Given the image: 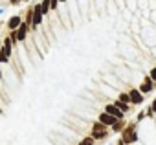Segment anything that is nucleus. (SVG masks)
<instances>
[{
    "instance_id": "1",
    "label": "nucleus",
    "mask_w": 156,
    "mask_h": 145,
    "mask_svg": "<svg viewBox=\"0 0 156 145\" xmlns=\"http://www.w3.org/2000/svg\"><path fill=\"white\" fill-rule=\"evenodd\" d=\"M9 53H11V41L8 39L6 41V46L2 48V51H0V62H6L8 57H9Z\"/></svg>"
},
{
    "instance_id": "2",
    "label": "nucleus",
    "mask_w": 156,
    "mask_h": 145,
    "mask_svg": "<svg viewBox=\"0 0 156 145\" xmlns=\"http://www.w3.org/2000/svg\"><path fill=\"white\" fill-rule=\"evenodd\" d=\"M107 130H105V123H96L94 125V138H105Z\"/></svg>"
},
{
    "instance_id": "3",
    "label": "nucleus",
    "mask_w": 156,
    "mask_h": 145,
    "mask_svg": "<svg viewBox=\"0 0 156 145\" xmlns=\"http://www.w3.org/2000/svg\"><path fill=\"white\" fill-rule=\"evenodd\" d=\"M99 121H101V123H105V125H114V123L118 121V118L107 112V114H101V118H99Z\"/></svg>"
},
{
    "instance_id": "4",
    "label": "nucleus",
    "mask_w": 156,
    "mask_h": 145,
    "mask_svg": "<svg viewBox=\"0 0 156 145\" xmlns=\"http://www.w3.org/2000/svg\"><path fill=\"white\" fill-rule=\"evenodd\" d=\"M107 112L112 114V116H116V118H121V116H123V110L118 108V105H116V107H114V105H108V107H107Z\"/></svg>"
},
{
    "instance_id": "5",
    "label": "nucleus",
    "mask_w": 156,
    "mask_h": 145,
    "mask_svg": "<svg viewBox=\"0 0 156 145\" xmlns=\"http://www.w3.org/2000/svg\"><path fill=\"white\" fill-rule=\"evenodd\" d=\"M41 20H42V8L37 6L35 8V15H33V24H39Z\"/></svg>"
},
{
    "instance_id": "6",
    "label": "nucleus",
    "mask_w": 156,
    "mask_h": 145,
    "mask_svg": "<svg viewBox=\"0 0 156 145\" xmlns=\"http://www.w3.org/2000/svg\"><path fill=\"white\" fill-rule=\"evenodd\" d=\"M123 141H127V143H130V141H136V132L130 129V130H127L125 132V136H123Z\"/></svg>"
},
{
    "instance_id": "7",
    "label": "nucleus",
    "mask_w": 156,
    "mask_h": 145,
    "mask_svg": "<svg viewBox=\"0 0 156 145\" xmlns=\"http://www.w3.org/2000/svg\"><path fill=\"white\" fill-rule=\"evenodd\" d=\"M26 30H28V26H26V24H20V26H19V31H15L19 41H22V39L26 37Z\"/></svg>"
},
{
    "instance_id": "8",
    "label": "nucleus",
    "mask_w": 156,
    "mask_h": 145,
    "mask_svg": "<svg viewBox=\"0 0 156 145\" xmlns=\"http://www.w3.org/2000/svg\"><path fill=\"white\" fill-rule=\"evenodd\" d=\"M130 101H132V103H141V94H140L138 90H132V92H130Z\"/></svg>"
},
{
    "instance_id": "9",
    "label": "nucleus",
    "mask_w": 156,
    "mask_h": 145,
    "mask_svg": "<svg viewBox=\"0 0 156 145\" xmlns=\"http://www.w3.org/2000/svg\"><path fill=\"white\" fill-rule=\"evenodd\" d=\"M20 24H22V22H20V17H13V19L9 20V28H11V30H17Z\"/></svg>"
},
{
    "instance_id": "10",
    "label": "nucleus",
    "mask_w": 156,
    "mask_h": 145,
    "mask_svg": "<svg viewBox=\"0 0 156 145\" xmlns=\"http://www.w3.org/2000/svg\"><path fill=\"white\" fill-rule=\"evenodd\" d=\"M41 8H42V13H46V11H48V9L51 8V0H44Z\"/></svg>"
},
{
    "instance_id": "11",
    "label": "nucleus",
    "mask_w": 156,
    "mask_h": 145,
    "mask_svg": "<svg viewBox=\"0 0 156 145\" xmlns=\"http://www.w3.org/2000/svg\"><path fill=\"white\" fill-rule=\"evenodd\" d=\"M151 88H152V83H151V81H147V83L141 87V92H149Z\"/></svg>"
},
{
    "instance_id": "12",
    "label": "nucleus",
    "mask_w": 156,
    "mask_h": 145,
    "mask_svg": "<svg viewBox=\"0 0 156 145\" xmlns=\"http://www.w3.org/2000/svg\"><path fill=\"white\" fill-rule=\"evenodd\" d=\"M118 107H119V108H121V110H123V112H125V110H127V108H129V107H127V103H125V101H118Z\"/></svg>"
},
{
    "instance_id": "13",
    "label": "nucleus",
    "mask_w": 156,
    "mask_h": 145,
    "mask_svg": "<svg viewBox=\"0 0 156 145\" xmlns=\"http://www.w3.org/2000/svg\"><path fill=\"white\" fill-rule=\"evenodd\" d=\"M79 145H94V141H92L90 138H85V140H83V141H81Z\"/></svg>"
},
{
    "instance_id": "14",
    "label": "nucleus",
    "mask_w": 156,
    "mask_h": 145,
    "mask_svg": "<svg viewBox=\"0 0 156 145\" xmlns=\"http://www.w3.org/2000/svg\"><path fill=\"white\" fill-rule=\"evenodd\" d=\"M119 99H121V101H129V99H130V96H127V94H121V96H119Z\"/></svg>"
},
{
    "instance_id": "15",
    "label": "nucleus",
    "mask_w": 156,
    "mask_h": 145,
    "mask_svg": "<svg viewBox=\"0 0 156 145\" xmlns=\"http://www.w3.org/2000/svg\"><path fill=\"white\" fill-rule=\"evenodd\" d=\"M121 127H123V123H114V129H116V130H119Z\"/></svg>"
},
{
    "instance_id": "16",
    "label": "nucleus",
    "mask_w": 156,
    "mask_h": 145,
    "mask_svg": "<svg viewBox=\"0 0 156 145\" xmlns=\"http://www.w3.org/2000/svg\"><path fill=\"white\" fill-rule=\"evenodd\" d=\"M151 77H152V79H156V70H152V72H151Z\"/></svg>"
},
{
    "instance_id": "17",
    "label": "nucleus",
    "mask_w": 156,
    "mask_h": 145,
    "mask_svg": "<svg viewBox=\"0 0 156 145\" xmlns=\"http://www.w3.org/2000/svg\"><path fill=\"white\" fill-rule=\"evenodd\" d=\"M152 110H156V101H154V105H152Z\"/></svg>"
}]
</instances>
